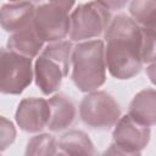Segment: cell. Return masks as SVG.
Returning a JSON list of instances; mask_svg holds the SVG:
<instances>
[{"instance_id": "6da1fadb", "label": "cell", "mask_w": 156, "mask_h": 156, "mask_svg": "<svg viewBox=\"0 0 156 156\" xmlns=\"http://www.w3.org/2000/svg\"><path fill=\"white\" fill-rule=\"evenodd\" d=\"M105 58L110 74L130 79L143 68V34L140 26L124 13L116 15L105 32Z\"/></svg>"}, {"instance_id": "7a4b0ae2", "label": "cell", "mask_w": 156, "mask_h": 156, "mask_svg": "<svg viewBox=\"0 0 156 156\" xmlns=\"http://www.w3.org/2000/svg\"><path fill=\"white\" fill-rule=\"evenodd\" d=\"M106 68L102 40H84L73 46L71 79L79 91L90 93L104 85Z\"/></svg>"}, {"instance_id": "3957f363", "label": "cell", "mask_w": 156, "mask_h": 156, "mask_svg": "<svg viewBox=\"0 0 156 156\" xmlns=\"http://www.w3.org/2000/svg\"><path fill=\"white\" fill-rule=\"evenodd\" d=\"M73 45L69 40L51 41L41 50L34 62V79L44 95L58 90L72 65Z\"/></svg>"}, {"instance_id": "277c9868", "label": "cell", "mask_w": 156, "mask_h": 156, "mask_svg": "<svg viewBox=\"0 0 156 156\" xmlns=\"http://www.w3.org/2000/svg\"><path fill=\"white\" fill-rule=\"evenodd\" d=\"M33 23L44 41H57L69 34L71 10L76 0H38Z\"/></svg>"}, {"instance_id": "5b68a950", "label": "cell", "mask_w": 156, "mask_h": 156, "mask_svg": "<svg viewBox=\"0 0 156 156\" xmlns=\"http://www.w3.org/2000/svg\"><path fill=\"white\" fill-rule=\"evenodd\" d=\"M111 20L110 10L96 0L78 5L71 13L69 39L84 41L98 38L106 32Z\"/></svg>"}, {"instance_id": "8992f818", "label": "cell", "mask_w": 156, "mask_h": 156, "mask_svg": "<svg viewBox=\"0 0 156 156\" xmlns=\"http://www.w3.org/2000/svg\"><path fill=\"white\" fill-rule=\"evenodd\" d=\"M79 117L91 129L108 130L119 119L121 108L112 95L102 90H94L82 99Z\"/></svg>"}, {"instance_id": "52a82bcc", "label": "cell", "mask_w": 156, "mask_h": 156, "mask_svg": "<svg viewBox=\"0 0 156 156\" xmlns=\"http://www.w3.org/2000/svg\"><path fill=\"white\" fill-rule=\"evenodd\" d=\"M34 76L32 57L2 48L0 51V91L20 95L30 85Z\"/></svg>"}, {"instance_id": "ba28073f", "label": "cell", "mask_w": 156, "mask_h": 156, "mask_svg": "<svg viewBox=\"0 0 156 156\" xmlns=\"http://www.w3.org/2000/svg\"><path fill=\"white\" fill-rule=\"evenodd\" d=\"M151 130L149 126H144L135 121L129 113L119 117L112 132L110 147L104 154L118 155H140L149 144Z\"/></svg>"}, {"instance_id": "9c48e42d", "label": "cell", "mask_w": 156, "mask_h": 156, "mask_svg": "<svg viewBox=\"0 0 156 156\" xmlns=\"http://www.w3.org/2000/svg\"><path fill=\"white\" fill-rule=\"evenodd\" d=\"M50 112L49 100L43 98H26L18 104L15 119L23 132L39 133L48 127Z\"/></svg>"}, {"instance_id": "30bf717a", "label": "cell", "mask_w": 156, "mask_h": 156, "mask_svg": "<svg viewBox=\"0 0 156 156\" xmlns=\"http://www.w3.org/2000/svg\"><path fill=\"white\" fill-rule=\"evenodd\" d=\"M35 6L30 1H15L5 4L0 11L1 27L7 33H13L28 26L34 17Z\"/></svg>"}, {"instance_id": "8fae6325", "label": "cell", "mask_w": 156, "mask_h": 156, "mask_svg": "<svg viewBox=\"0 0 156 156\" xmlns=\"http://www.w3.org/2000/svg\"><path fill=\"white\" fill-rule=\"evenodd\" d=\"M50 105V119L48 123L49 130L57 133L71 127L77 117V110L74 102L65 94H55L49 99Z\"/></svg>"}, {"instance_id": "7c38bea8", "label": "cell", "mask_w": 156, "mask_h": 156, "mask_svg": "<svg viewBox=\"0 0 156 156\" xmlns=\"http://www.w3.org/2000/svg\"><path fill=\"white\" fill-rule=\"evenodd\" d=\"M44 40L37 32L33 21L22 29L10 34L6 46L9 50L16 51L28 57H35L44 49Z\"/></svg>"}, {"instance_id": "4fadbf2b", "label": "cell", "mask_w": 156, "mask_h": 156, "mask_svg": "<svg viewBox=\"0 0 156 156\" xmlns=\"http://www.w3.org/2000/svg\"><path fill=\"white\" fill-rule=\"evenodd\" d=\"M129 115L144 126H155L156 89L146 88L136 93L129 104Z\"/></svg>"}, {"instance_id": "5bb4252c", "label": "cell", "mask_w": 156, "mask_h": 156, "mask_svg": "<svg viewBox=\"0 0 156 156\" xmlns=\"http://www.w3.org/2000/svg\"><path fill=\"white\" fill-rule=\"evenodd\" d=\"M60 155H95L96 150L87 133L82 130H69L58 140Z\"/></svg>"}, {"instance_id": "9a60e30c", "label": "cell", "mask_w": 156, "mask_h": 156, "mask_svg": "<svg viewBox=\"0 0 156 156\" xmlns=\"http://www.w3.org/2000/svg\"><path fill=\"white\" fill-rule=\"evenodd\" d=\"M129 13L140 27L156 29V0H132Z\"/></svg>"}, {"instance_id": "2e32d148", "label": "cell", "mask_w": 156, "mask_h": 156, "mask_svg": "<svg viewBox=\"0 0 156 156\" xmlns=\"http://www.w3.org/2000/svg\"><path fill=\"white\" fill-rule=\"evenodd\" d=\"M58 144L54 135L43 133L29 139L26 149V155H57Z\"/></svg>"}, {"instance_id": "e0dca14e", "label": "cell", "mask_w": 156, "mask_h": 156, "mask_svg": "<svg viewBox=\"0 0 156 156\" xmlns=\"http://www.w3.org/2000/svg\"><path fill=\"white\" fill-rule=\"evenodd\" d=\"M141 28L143 34V49L141 57L144 63H150L156 60V29Z\"/></svg>"}, {"instance_id": "ac0fdd59", "label": "cell", "mask_w": 156, "mask_h": 156, "mask_svg": "<svg viewBox=\"0 0 156 156\" xmlns=\"http://www.w3.org/2000/svg\"><path fill=\"white\" fill-rule=\"evenodd\" d=\"M0 122V150L5 151L16 139V128L13 123L6 119L4 116H1Z\"/></svg>"}, {"instance_id": "d6986e66", "label": "cell", "mask_w": 156, "mask_h": 156, "mask_svg": "<svg viewBox=\"0 0 156 156\" xmlns=\"http://www.w3.org/2000/svg\"><path fill=\"white\" fill-rule=\"evenodd\" d=\"M100 4H102L108 10H121L123 9L129 0H96Z\"/></svg>"}, {"instance_id": "ffe728a7", "label": "cell", "mask_w": 156, "mask_h": 156, "mask_svg": "<svg viewBox=\"0 0 156 156\" xmlns=\"http://www.w3.org/2000/svg\"><path fill=\"white\" fill-rule=\"evenodd\" d=\"M146 74L150 79V82L154 85H156V60L149 63V66L146 67Z\"/></svg>"}, {"instance_id": "44dd1931", "label": "cell", "mask_w": 156, "mask_h": 156, "mask_svg": "<svg viewBox=\"0 0 156 156\" xmlns=\"http://www.w3.org/2000/svg\"><path fill=\"white\" fill-rule=\"evenodd\" d=\"M10 1H12V2H15V1H26V0H10ZM27 1H29V0H27Z\"/></svg>"}]
</instances>
